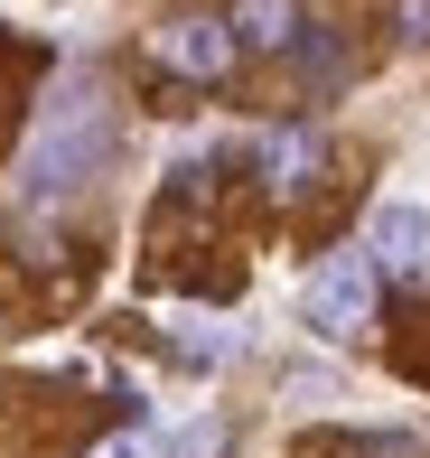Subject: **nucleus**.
I'll return each instance as SVG.
<instances>
[{
	"label": "nucleus",
	"instance_id": "1",
	"mask_svg": "<svg viewBox=\"0 0 430 458\" xmlns=\"http://www.w3.org/2000/svg\"><path fill=\"white\" fill-rule=\"evenodd\" d=\"M104 159H113V103H104L94 75H75V85L38 113L29 159H19V187H29L38 206H47V197H75L85 178H104Z\"/></svg>",
	"mask_w": 430,
	"mask_h": 458
},
{
	"label": "nucleus",
	"instance_id": "2",
	"mask_svg": "<svg viewBox=\"0 0 430 458\" xmlns=\"http://www.w3.org/2000/svg\"><path fill=\"white\" fill-rule=\"evenodd\" d=\"M365 262H375V281H430V206L421 197H384L375 216H365Z\"/></svg>",
	"mask_w": 430,
	"mask_h": 458
},
{
	"label": "nucleus",
	"instance_id": "3",
	"mask_svg": "<svg viewBox=\"0 0 430 458\" xmlns=\"http://www.w3.org/2000/svg\"><path fill=\"white\" fill-rule=\"evenodd\" d=\"M309 327H327V337H356L365 318H375V262L365 253H327L318 272H309Z\"/></svg>",
	"mask_w": 430,
	"mask_h": 458
},
{
	"label": "nucleus",
	"instance_id": "4",
	"mask_svg": "<svg viewBox=\"0 0 430 458\" xmlns=\"http://www.w3.org/2000/svg\"><path fill=\"white\" fill-rule=\"evenodd\" d=\"M159 66H178V75H197V85H215V75L234 66L224 19H178V29H159Z\"/></svg>",
	"mask_w": 430,
	"mask_h": 458
},
{
	"label": "nucleus",
	"instance_id": "5",
	"mask_svg": "<svg viewBox=\"0 0 430 458\" xmlns=\"http://www.w3.org/2000/svg\"><path fill=\"white\" fill-rule=\"evenodd\" d=\"M318 131H309V122H281V131H262V178H272V187H309L318 178Z\"/></svg>",
	"mask_w": 430,
	"mask_h": 458
},
{
	"label": "nucleus",
	"instance_id": "6",
	"mask_svg": "<svg viewBox=\"0 0 430 458\" xmlns=\"http://www.w3.org/2000/svg\"><path fill=\"white\" fill-rule=\"evenodd\" d=\"M224 38H234V47H291L299 38V0H234Z\"/></svg>",
	"mask_w": 430,
	"mask_h": 458
},
{
	"label": "nucleus",
	"instance_id": "7",
	"mask_svg": "<svg viewBox=\"0 0 430 458\" xmlns=\"http://www.w3.org/2000/svg\"><path fill=\"white\" fill-rule=\"evenodd\" d=\"M178 356H188V365H224V356H234V327H224V318H178Z\"/></svg>",
	"mask_w": 430,
	"mask_h": 458
},
{
	"label": "nucleus",
	"instance_id": "8",
	"mask_svg": "<svg viewBox=\"0 0 430 458\" xmlns=\"http://www.w3.org/2000/svg\"><path fill=\"white\" fill-rule=\"evenodd\" d=\"M94 458H169V449H159L150 430H122V440H104V449H94Z\"/></svg>",
	"mask_w": 430,
	"mask_h": 458
},
{
	"label": "nucleus",
	"instance_id": "9",
	"mask_svg": "<svg viewBox=\"0 0 430 458\" xmlns=\"http://www.w3.org/2000/svg\"><path fill=\"white\" fill-rule=\"evenodd\" d=\"M393 29L402 38H430V0H393Z\"/></svg>",
	"mask_w": 430,
	"mask_h": 458
}]
</instances>
